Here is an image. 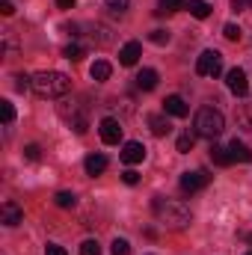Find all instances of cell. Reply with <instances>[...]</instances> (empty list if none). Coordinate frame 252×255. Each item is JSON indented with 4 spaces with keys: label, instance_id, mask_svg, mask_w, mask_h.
<instances>
[{
    "label": "cell",
    "instance_id": "f546056e",
    "mask_svg": "<svg viewBox=\"0 0 252 255\" xmlns=\"http://www.w3.org/2000/svg\"><path fill=\"white\" fill-rule=\"evenodd\" d=\"M65 60H80V57H83V54H86V51H83V48H80V45H65Z\"/></svg>",
    "mask_w": 252,
    "mask_h": 255
},
{
    "label": "cell",
    "instance_id": "7c38bea8",
    "mask_svg": "<svg viewBox=\"0 0 252 255\" xmlns=\"http://www.w3.org/2000/svg\"><path fill=\"white\" fill-rule=\"evenodd\" d=\"M229 154H232V160L252 163V148L247 145V142H241V139H232V142H229Z\"/></svg>",
    "mask_w": 252,
    "mask_h": 255
},
{
    "label": "cell",
    "instance_id": "f35d334b",
    "mask_svg": "<svg viewBox=\"0 0 252 255\" xmlns=\"http://www.w3.org/2000/svg\"><path fill=\"white\" fill-rule=\"evenodd\" d=\"M247 255H252V250H250V253H247Z\"/></svg>",
    "mask_w": 252,
    "mask_h": 255
},
{
    "label": "cell",
    "instance_id": "ac0fdd59",
    "mask_svg": "<svg viewBox=\"0 0 252 255\" xmlns=\"http://www.w3.org/2000/svg\"><path fill=\"white\" fill-rule=\"evenodd\" d=\"M211 160L217 163V166H229V163H235L232 160V154H229V145H211Z\"/></svg>",
    "mask_w": 252,
    "mask_h": 255
},
{
    "label": "cell",
    "instance_id": "d6a6232c",
    "mask_svg": "<svg viewBox=\"0 0 252 255\" xmlns=\"http://www.w3.org/2000/svg\"><path fill=\"white\" fill-rule=\"evenodd\" d=\"M122 181H125L127 187H133V184H136V181H139V175H136V172H133V169H127V172H122Z\"/></svg>",
    "mask_w": 252,
    "mask_h": 255
},
{
    "label": "cell",
    "instance_id": "52a82bcc",
    "mask_svg": "<svg viewBox=\"0 0 252 255\" xmlns=\"http://www.w3.org/2000/svg\"><path fill=\"white\" fill-rule=\"evenodd\" d=\"M60 113H63V119L68 122V125L74 128V133H86V128H89V122H86V116L80 113V107H68V104H63L60 107Z\"/></svg>",
    "mask_w": 252,
    "mask_h": 255
},
{
    "label": "cell",
    "instance_id": "d590c367",
    "mask_svg": "<svg viewBox=\"0 0 252 255\" xmlns=\"http://www.w3.org/2000/svg\"><path fill=\"white\" fill-rule=\"evenodd\" d=\"M57 6H60V9H71V6H74V0H57Z\"/></svg>",
    "mask_w": 252,
    "mask_h": 255
},
{
    "label": "cell",
    "instance_id": "e0dca14e",
    "mask_svg": "<svg viewBox=\"0 0 252 255\" xmlns=\"http://www.w3.org/2000/svg\"><path fill=\"white\" fill-rule=\"evenodd\" d=\"M89 74H92V80H95V83H104V80H110V74H113V65L107 63V60H98V63H92Z\"/></svg>",
    "mask_w": 252,
    "mask_h": 255
},
{
    "label": "cell",
    "instance_id": "4316f807",
    "mask_svg": "<svg viewBox=\"0 0 252 255\" xmlns=\"http://www.w3.org/2000/svg\"><path fill=\"white\" fill-rule=\"evenodd\" d=\"M0 116H3V125H12V119H15V107H12L9 101H0Z\"/></svg>",
    "mask_w": 252,
    "mask_h": 255
},
{
    "label": "cell",
    "instance_id": "e575fe53",
    "mask_svg": "<svg viewBox=\"0 0 252 255\" xmlns=\"http://www.w3.org/2000/svg\"><path fill=\"white\" fill-rule=\"evenodd\" d=\"M0 12H3V15L9 18V15L15 12V6H12V0H0Z\"/></svg>",
    "mask_w": 252,
    "mask_h": 255
},
{
    "label": "cell",
    "instance_id": "484cf974",
    "mask_svg": "<svg viewBox=\"0 0 252 255\" xmlns=\"http://www.w3.org/2000/svg\"><path fill=\"white\" fill-rule=\"evenodd\" d=\"M223 36H226L229 42H241V36H244V33H241V27H238V24H226V27H223Z\"/></svg>",
    "mask_w": 252,
    "mask_h": 255
},
{
    "label": "cell",
    "instance_id": "cb8c5ba5",
    "mask_svg": "<svg viewBox=\"0 0 252 255\" xmlns=\"http://www.w3.org/2000/svg\"><path fill=\"white\" fill-rule=\"evenodd\" d=\"M193 142H196V136H193V133H181V136H178V142H175V148H178V151H181V154H187L190 148H193Z\"/></svg>",
    "mask_w": 252,
    "mask_h": 255
},
{
    "label": "cell",
    "instance_id": "d6986e66",
    "mask_svg": "<svg viewBox=\"0 0 252 255\" xmlns=\"http://www.w3.org/2000/svg\"><path fill=\"white\" fill-rule=\"evenodd\" d=\"M187 9H190V15H193V18H199V21L211 15V3H208V0H190Z\"/></svg>",
    "mask_w": 252,
    "mask_h": 255
},
{
    "label": "cell",
    "instance_id": "7a4b0ae2",
    "mask_svg": "<svg viewBox=\"0 0 252 255\" xmlns=\"http://www.w3.org/2000/svg\"><path fill=\"white\" fill-rule=\"evenodd\" d=\"M71 89V80L65 77L63 71H39L33 77V92L39 98H63Z\"/></svg>",
    "mask_w": 252,
    "mask_h": 255
},
{
    "label": "cell",
    "instance_id": "74e56055",
    "mask_svg": "<svg viewBox=\"0 0 252 255\" xmlns=\"http://www.w3.org/2000/svg\"><path fill=\"white\" fill-rule=\"evenodd\" d=\"M244 3H247V6H250V9H252V0H244Z\"/></svg>",
    "mask_w": 252,
    "mask_h": 255
},
{
    "label": "cell",
    "instance_id": "2e32d148",
    "mask_svg": "<svg viewBox=\"0 0 252 255\" xmlns=\"http://www.w3.org/2000/svg\"><path fill=\"white\" fill-rule=\"evenodd\" d=\"M83 166H86V175L95 178V175H101V172L107 169V157H104V154H89V157L83 160Z\"/></svg>",
    "mask_w": 252,
    "mask_h": 255
},
{
    "label": "cell",
    "instance_id": "9a60e30c",
    "mask_svg": "<svg viewBox=\"0 0 252 255\" xmlns=\"http://www.w3.org/2000/svg\"><path fill=\"white\" fill-rule=\"evenodd\" d=\"M154 86H157V71H154V68H142V71L136 74V89L151 92Z\"/></svg>",
    "mask_w": 252,
    "mask_h": 255
},
{
    "label": "cell",
    "instance_id": "4fadbf2b",
    "mask_svg": "<svg viewBox=\"0 0 252 255\" xmlns=\"http://www.w3.org/2000/svg\"><path fill=\"white\" fill-rule=\"evenodd\" d=\"M139 57H142V45L139 42H127L125 48L119 51V63L122 65H136Z\"/></svg>",
    "mask_w": 252,
    "mask_h": 255
},
{
    "label": "cell",
    "instance_id": "5b68a950",
    "mask_svg": "<svg viewBox=\"0 0 252 255\" xmlns=\"http://www.w3.org/2000/svg\"><path fill=\"white\" fill-rule=\"evenodd\" d=\"M208 184H211V175H208L205 169H193V172H184V175H181V190L190 193V196L199 193L202 187H208Z\"/></svg>",
    "mask_w": 252,
    "mask_h": 255
},
{
    "label": "cell",
    "instance_id": "3957f363",
    "mask_svg": "<svg viewBox=\"0 0 252 255\" xmlns=\"http://www.w3.org/2000/svg\"><path fill=\"white\" fill-rule=\"evenodd\" d=\"M193 130H196V136H205V139H217V136L226 130V116H223L217 107H202V110H196Z\"/></svg>",
    "mask_w": 252,
    "mask_h": 255
},
{
    "label": "cell",
    "instance_id": "30bf717a",
    "mask_svg": "<svg viewBox=\"0 0 252 255\" xmlns=\"http://www.w3.org/2000/svg\"><path fill=\"white\" fill-rule=\"evenodd\" d=\"M119 157H122V163H127V166L142 163V157H145V145H142V142H125Z\"/></svg>",
    "mask_w": 252,
    "mask_h": 255
},
{
    "label": "cell",
    "instance_id": "836d02e7",
    "mask_svg": "<svg viewBox=\"0 0 252 255\" xmlns=\"http://www.w3.org/2000/svg\"><path fill=\"white\" fill-rule=\"evenodd\" d=\"M45 255H68V253H65L60 244H48V247H45Z\"/></svg>",
    "mask_w": 252,
    "mask_h": 255
},
{
    "label": "cell",
    "instance_id": "8fae6325",
    "mask_svg": "<svg viewBox=\"0 0 252 255\" xmlns=\"http://www.w3.org/2000/svg\"><path fill=\"white\" fill-rule=\"evenodd\" d=\"M163 113H166V116H175V119H184L190 113V107L184 104L181 95H169V98L163 101Z\"/></svg>",
    "mask_w": 252,
    "mask_h": 255
},
{
    "label": "cell",
    "instance_id": "8992f818",
    "mask_svg": "<svg viewBox=\"0 0 252 255\" xmlns=\"http://www.w3.org/2000/svg\"><path fill=\"white\" fill-rule=\"evenodd\" d=\"M226 86H229V92H232V95L244 98V95L250 92V80H247V71H244V68H232V71L226 74Z\"/></svg>",
    "mask_w": 252,
    "mask_h": 255
},
{
    "label": "cell",
    "instance_id": "ba28073f",
    "mask_svg": "<svg viewBox=\"0 0 252 255\" xmlns=\"http://www.w3.org/2000/svg\"><path fill=\"white\" fill-rule=\"evenodd\" d=\"M98 133H101V139L107 142V145H119V139H122V125L116 122V119H101V125H98Z\"/></svg>",
    "mask_w": 252,
    "mask_h": 255
},
{
    "label": "cell",
    "instance_id": "7402d4cb",
    "mask_svg": "<svg viewBox=\"0 0 252 255\" xmlns=\"http://www.w3.org/2000/svg\"><path fill=\"white\" fill-rule=\"evenodd\" d=\"M54 202H57V208H74V205H77V196L68 193V190H60L54 196Z\"/></svg>",
    "mask_w": 252,
    "mask_h": 255
},
{
    "label": "cell",
    "instance_id": "8d00e7d4",
    "mask_svg": "<svg viewBox=\"0 0 252 255\" xmlns=\"http://www.w3.org/2000/svg\"><path fill=\"white\" fill-rule=\"evenodd\" d=\"M244 6H247V3H244V0H232V9H235V12H241V9H244Z\"/></svg>",
    "mask_w": 252,
    "mask_h": 255
},
{
    "label": "cell",
    "instance_id": "1f68e13d",
    "mask_svg": "<svg viewBox=\"0 0 252 255\" xmlns=\"http://www.w3.org/2000/svg\"><path fill=\"white\" fill-rule=\"evenodd\" d=\"M27 86H33V77H24V74H15V89L24 92Z\"/></svg>",
    "mask_w": 252,
    "mask_h": 255
},
{
    "label": "cell",
    "instance_id": "4dcf8cb0",
    "mask_svg": "<svg viewBox=\"0 0 252 255\" xmlns=\"http://www.w3.org/2000/svg\"><path fill=\"white\" fill-rule=\"evenodd\" d=\"M154 45H166L169 42V30H151V36H148Z\"/></svg>",
    "mask_w": 252,
    "mask_h": 255
},
{
    "label": "cell",
    "instance_id": "277c9868",
    "mask_svg": "<svg viewBox=\"0 0 252 255\" xmlns=\"http://www.w3.org/2000/svg\"><path fill=\"white\" fill-rule=\"evenodd\" d=\"M196 74H202V77L223 74V57H220V51H202L199 60H196Z\"/></svg>",
    "mask_w": 252,
    "mask_h": 255
},
{
    "label": "cell",
    "instance_id": "ffe728a7",
    "mask_svg": "<svg viewBox=\"0 0 252 255\" xmlns=\"http://www.w3.org/2000/svg\"><path fill=\"white\" fill-rule=\"evenodd\" d=\"M187 3L184 0H160L157 3V15H172V12H178V9H184Z\"/></svg>",
    "mask_w": 252,
    "mask_h": 255
},
{
    "label": "cell",
    "instance_id": "d4e9b609",
    "mask_svg": "<svg viewBox=\"0 0 252 255\" xmlns=\"http://www.w3.org/2000/svg\"><path fill=\"white\" fill-rule=\"evenodd\" d=\"M110 253L113 255H130V244H127L125 238H116L113 247H110Z\"/></svg>",
    "mask_w": 252,
    "mask_h": 255
},
{
    "label": "cell",
    "instance_id": "5bb4252c",
    "mask_svg": "<svg viewBox=\"0 0 252 255\" xmlns=\"http://www.w3.org/2000/svg\"><path fill=\"white\" fill-rule=\"evenodd\" d=\"M148 128H151L154 136H166V133L172 130L169 119H166V113H154V116H148Z\"/></svg>",
    "mask_w": 252,
    "mask_h": 255
},
{
    "label": "cell",
    "instance_id": "83f0119b",
    "mask_svg": "<svg viewBox=\"0 0 252 255\" xmlns=\"http://www.w3.org/2000/svg\"><path fill=\"white\" fill-rule=\"evenodd\" d=\"M80 255H101V247H98V241H83L80 244Z\"/></svg>",
    "mask_w": 252,
    "mask_h": 255
},
{
    "label": "cell",
    "instance_id": "6da1fadb",
    "mask_svg": "<svg viewBox=\"0 0 252 255\" xmlns=\"http://www.w3.org/2000/svg\"><path fill=\"white\" fill-rule=\"evenodd\" d=\"M154 217L166 226V229H172V232H181V229H187L190 226V208L184 202H175V199H163V196H157L154 199Z\"/></svg>",
    "mask_w": 252,
    "mask_h": 255
},
{
    "label": "cell",
    "instance_id": "f1b7e54d",
    "mask_svg": "<svg viewBox=\"0 0 252 255\" xmlns=\"http://www.w3.org/2000/svg\"><path fill=\"white\" fill-rule=\"evenodd\" d=\"M24 157H27V160H33V163H36V160H39V157H42V148H39V145H36V142H30V145H24Z\"/></svg>",
    "mask_w": 252,
    "mask_h": 255
},
{
    "label": "cell",
    "instance_id": "44dd1931",
    "mask_svg": "<svg viewBox=\"0 0 252 255\" xmlns=\"http://www.w3.org/2000/svg\"><path fill=\"white\" fill-rule=\"evenodd\" d=\"M238 122L247 128V130H252V98L241 104V110H238Z\"/></svg>",
    "mask_w": 252,
    "mask_h": 255
},
{
    "label": "cell",
    "instance_id": "9c48e42d",
    "mask_svg": "<svg viewBox=\"0 0 252 255\" xmlns=\"http://www.w3.org/2000/svg\"><path fill=\"white\" fill-rule=\"evenodd\" d=\"M0 223H3V226H9V229H15L18 223H24V211H21L12 199H6V202H3V208H0Z\"/></svg>",
    "mask_w": 252,
    "mask_h": 255
},
{
    "label": "cell",
    "instance_id": "603a6c76",
    "mask_svg": "<svg viewBox=\"0 0 252 255\" xmlns=\"http://www.w3.org/2000/svg\"><path fill=\"white\" fill-rule=\"evenodd\" d=\"M127 3H130V0H104V6H107L113 15H119V18L127 12Z\"/></svg>",
    "mask_w": 252,
    "mask_h": 255
}]
</instances>
